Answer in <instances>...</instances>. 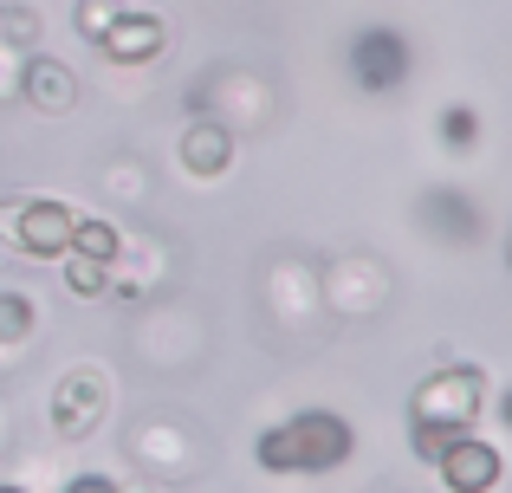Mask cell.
I'll return each instance as SVG.
<instances>
[{"mask_svg": "<svg viewBox=\"0 0 512 493\" xmlns=\"http://www.w3.org/2000/svg\"><path fill=\"white\" fill-rule=\"evenodd\" d=\"M480 396H487V377L474 364H448L415 390L409 403V435H415V455L435 468L461 435H474V416H480Z\"/></svg>", "mask_w": 512, "mask_h": 493, "instance_id": "obj_1", "label": "cell"}, {"mask_svg": "<svg viewBox=\"0 0 512 493\" xmlns=\"http://www.w3.org/2000/svg\"><path fill=\"white\" fill-rule=\"evenodd\" d=\"M350 448H357V429L338 409H305V416L273 422L260 435V448H253V461L266 474H331L350 461Z\"/></svg>", "mask_w": 512, "mask_h": 493, "instance_id": "obj_2", "label": "cell"}, {"mask_svg": "<svg viewBox=\"0 0 512 493\" xmlns=\"http://www.w3.org/2000/svg\"><path fill=\"white\" fill-rule=\"evenodd\" d=\"M72 228H78V215L65 202H39V195L0 202V241H13L20 253H33V260H65Z\"/></svg>", "mask_w": 512, "mask_h": 493, "instance_id": "obj_3", "label": "cell"}, {"mask_svg": "<svg viewBox=\"0 0 512 493\" xmlns=\"http://www.w3.org/2000/svg\"><path fill=\"white\" fill-rule=\"evenodd\" d=\"M104 409H111V383H104V370L78 364V370H65L59 390H52V429H59L65 442H85V435L104 422Z\"/></svg>", "mask_w": 512, "mask_h": 493, "instance_id": "obj_4", "label": "cell"}, {"mask_svg": "<svg viewBox=\"0 0 512 493\" xmlns=\"http://www.w3.org/2000/svg\"><path fill=\"white\" fill-rule=\"evenodd\" d=\"M130 455H137V468L150 474V481H188V474L201 468V442L182 429V422H137V435H130Z\"/></svg>", "mask_w": 512, "mask_h": 493, "instance_id": "obj_5", "label": "cell"}, {"mask_svg": "<svg viewBox=\"0 0 512 493\" xmlns=\"http://www.w3.org/2000/svg\"><path fill=\"white\" fill-rule=\"evenodd\" d=\"M383 299H389V273H383V260H370V253H344V260L325 273V305L344 312V318L383 312Z\"/></svg>", "mask_w": 512, "mask_h": 493, "instance_id": "obj_6", "label": "cell"}, {"mask_svg": "<svg viewBox=\"0 0 512 493\" xmlns=\"http://www.w3.org/2000/svg\"><path fill=\"white\" fill-rule=\"evenodd\" d=\"M350 72H357V85L363 91H396L402 78H409V46H402L389 26H370V33H357L350 39Z\"/></svg>", "mask_w": 512, "mask_h": 493, "instance_id": "obj_7", "label": "cell"}, {"mask_svg": "<svg viewBox=\"0 0 512 493\" xmlns=\"http://www.w3.org/2000/svg\"><path fill=\"white\" fill-rule=\"evenodd\" d=\"M435 474L448 481V493H493V487H500V474H506V461H500V448H493V442L461 435V442L435 461Z\"/></svg>", "mask_w": 512, "mask_h": 493, "instance_id": "obj_8", "label": "cell"}, {"mask_svg": "<svg viewBox=\"0 0 512 493\" xmlns=\"http://www.w3.org/2000/svg\"><path fill=\"white\" fill-rule=\"evenodd\" d=\"M98 46L111 52L117 65H150V59H163L169 33H163V20H156V13H117L111 33H104Z\"/></svg>", "mask_w": 512, "mask_h": 493, "instance_id": "obj_9", "label": "cell"}, {"mask_svg": "<svg viewBox=\"0 0 512 493\" xmlns=\"http://www.w3.org/2000/svg\"><path fill=\"white\" fill-rule=\"evenodd\" d=\"M182 169L188 176H227L234 169V130L221 117H195L182 130Z\"/></svg>", "mask_w": 512, "mask_h": 493, "instance_id": "obj_10", "label": "cell"}, {"mask_svg": "<svg viewBox=\"0 0 512 493\" xmlns=\"http://www.w3.org/2000/svg\"><path fill=\"white\" fill-rule=\"evenodd\" d=\"M20 98L33 104V111H72V98H78V78L65 72L59 59H26L20 65Z\"/></svg>", "mask_w": 512, "mask_h": 493, "instance_id": "obj_11", "label": "cell"}, {"mask_svg": "<svg viewBox=\"0 0 512 493\" xmlns=\"http://www.w3.org/2000/svg\"><path fill=\"white\" fill-rule=\"evenodd\" d=\"M273 286H279V312H286V318L312 312V299H318V279H312V266H299V260H279V266H273Z\"/></svg>", "mask_w": 512, "mask_h": 493, "instance_id": "obj_12", "label": "cell"}, {"mask_svg": "<svg viewBox=\"0 0 512 493\" xmlns=\"http://www.w3.org/2000/svg\"><path fill=\"white\" fill-rule=\"evenodd\" d=\"M33 331H39V305L26 299V292H0V344H7V351H20Z\"/></svg>", "mask_w": 512, "mask_h": 493, "instance_id": "obj_13", "label": "cell"}, {"mask_svg": "<svg viewBox=\"0 0 512 493\" xmlns=\"http://www.w3.org/2000/svg\"><path fill=\"white\" fill-rule=\"evenodd\" d=\"M441 143H448V150H474L480 143V117L467 111V104L461 111H441Z\"/></svg>", "mask_w": 512, "mask_h": 493, "instance_id": "obj_14", "label": "cell"}, {"mask_svg": "<svg viewBox=\"0 0 512 493\" xmlns=\"http://www.w3.org/2000/svg\"><path fill=\"white\" fill-rule=\"evenodd\" d=\"M65 279H72V292H104V286H111V266H98V260H78V253H65Z\"/></svg>", "mask_w": 512, "mask_h": 493, "instance_id": "obj_15", "label": "cell"}, {"mask_svg": "<svg viewBox=\"0 0 512 493\" xmlns=\"http://www.w3.org/2000/svg\"><path fill=\"white\" fill-rule=\"evenodd\" d=\"M117 0H78V33H91V39H104L111 33V20H117Z\"/></svg>", "mask_w": 512, "mask_h": 493, "instance_id": "obj_16", "label": "cell"}, {"mask_svg": "<svg viewBox=\"0 0 512 493\" xmlns=\"http://www.w3.org/2000/svg\"><path fill=\"white\" fill-rule=\"evenodd\" d=\"M65 493H117V481H111V474H72Z\"/></svg>", "mask_w": 512, "mask_h": 493, "instance_id": "obj_17", "label": "cell"}, {"mask_svg": "<svg viewBox=\"0 0 512 493\" xmlns=\"http://www.w3.org/2000/svg\"><path fill=\"white\" fill-rule=\"evenodd\" d=\"M0 493H26V487H20V481H0Z\"/></svg>", "mask_w": 512, "mask_h": 493, "instance_id": "obj_18", "label": "cell"}, {"mask_svg": "<svg viewBox=\"0 0 512 493\" xmlns=\"http://www.w3.org/2000/svg\"><path fill=\"white\" fill-rule=\"evenodd\" d=\"M117 493H156V487H117Z\"/></svg>", "mask_w": 512, "mask_h": 493, "instance_id": "obj_19", "label": "cell"}, {"mask_svg": "<svg viewBox=\"0 0 512 493\" xmlns=\"http://www.w3.org/2000/svg\"><path fill=\"white\" fill-rule=\"evenodd\" d=\"M0 442H7V416H0Z\"/></svg>", "mask_w": 512, "mask_h": 493, "instance_id": "obj_20", "label": "cell"}]
</instances>
